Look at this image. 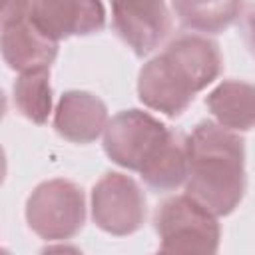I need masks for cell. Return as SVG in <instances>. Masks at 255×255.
Masks as SVG:
<instances>
[{"instance_id": "7c38bea8", "label": "cell", "mask_w": 255, "mask_h": 255, "mask_svg": "<svg viewBox=\"0 0 255 255\" xmlns=\"http://www.w3.org/2000/svg\"><path fill=\"white\" fill-rule=\"evenodd\" d=\"M243 0H171L177 22L199 34H219L241 16Z\"/></svg>"}, {"instance_id": "52a82bcc", "label": "cell", "mask_w": 255, "mask_h": 255, "mask_svg": "<svg viewBox=\"0 0 255 255\" xmlns=\"http://www.w3.org/2000/svg\"><path fill=\"white\" fill-rule=\"evenodd\" d=\"M110 4L112 28L135 56H147L167 38L171 16L165 0H110Z\"/></svg>"}, {"instance_id": "8fae6325", "label": "cell", "mask_w": 255, "mask_h": 255, "mask_svg": "<svg viewBox=\"0 0 255 255\" xmlns=\"http://www.w3.org/2000/svg\"><path fill=\"white\" fill-rule=\"evenodd\" d=\"M205 106L217 124L233 131L255 128V84L223 80L205 98Z\"/></svg>"}, {"instance_id": "4fadbf2b", "label": "cell", "mask_w": 255, "mask_h": 255, "mask_svg": "<svg viewBox=\"0 0 255 255\" xmlns=\"http://www.w3.org/2000/svg\"><path fill=\"white\" fill-rule=\"evenodd\" d=\"M16 110L32 124H46L52 114V84L50 68L20 72L12 86Z\"/></svg>"}, {"instance_id": "9c48e42d", "label": "cell", "mask_w": 255, "mask_h": 255, "mask_svg": "<svg viewBox=\"0 0 255 255\" xmlns=\"http://www.w3.org/2000/svg\"><path fill=\"white\" fill-rule=\"evenodd\" d=\"M110 122L104 100L86 90H68L54 110V129L72 143L96 141Z\"/></svg>"}, {"instance_id": "ba28073f", "label": "cell", "mask_w": 255, "mask_h": 255, "mask_svg": "<svg viewBox=\"0 0 255 255\" xmlns=\"http://www.w3.org/2000/svg\"><path fill=\"white\" fill-rule=\"evenodd\" d=\"M28 18L50 38L90 36L106 26L102 0H32Z\"/></svg>"}, {"instance_id": "5b68a950", "label": "cell", "mask_w": 255, "mask_h": 255, "mask_svg": "<svg viewBox=\"0 0 255 255\" xmlns=\"http://www.w3.org/2000/svg\"><path fill=\"white\" fill-rule=\"evenodd\" d=\"M26 223L44 241H66L86 223L84 189L70 179L42 181L26 199Z\"/></svg>"}, {"instance_id": "5bb4252c", "label": "cell", "mask_w": 255, "mask_h": 255, "mask_svg": "<svg viewBox=\"0 0 255 255\" xmlns=\"http://www.w3.org/2000/svg\"><path fill=\"white\" fill-rule=\"evenodd\" d=\"M32 8V0H2V24H12L28 18Z\"/></svg>"}, {"instance_id": "3957f363", "label": "cell", "mask_w": 255, "mask_h": 255, "mask_svg": "<svg viewBox=\"0 0 255 255\" xmlns=\"http://www.w3.org/2000/svg\"><path fill=\"white\" fill-rule=\"evenodd\" d=\"M185 193L217 217L233 213L247 191L245 141L239 131L203 120L185 135Z\"/></svg>"}, {"instance_id": "6da1fadb", "label": "cell", "mask_w": 255, "mask_h": 255, "mask_svg": "<svg viewBox=\"0 0 255 255\" xmlns=\"http://www.w3.org/2000/svg\"><path fill=\"white\" fill-rule=\"evenodd\" d=\"M102 135L106 155L116 165L137 171L149 189L163 193L185 183V137L149 112L124 110L108 122Z\"/></svg>"}, {"instance_id": "8992f818", "label": "cell", "mask_w": 255, "mask_h": 255, "mask_svg": "<svg viewBox=\"0 0 255 255\" xmlns=\"http://www.w3.org/2000/svg\"><path fill=\"white\" fill-rule=\"evenodd\" d=\"M145 193L141 185L120 171H108L92 187V219L102 231L126 237L145 221Z\"/></svg>"}, {"instance_id": "7a4b0ae2", "label": "cell", "mask_w": 255, "mask_h": 255, "mask_svg": "<svg viewBox=\"0 0 255 255\" xmlns=\"http://www.w3.org/2000/svg\"><path fill=\"white\" fill-rule=\"evenodd\" d=\"M221 70L223 56L215 40L205 34H181L141 66L137 98L145 108L177 118Z\"/></svg>"}, {"instance_id": "30bf717a", "label": "cell", "mask_w": 255, "mask_h": 255, "mask_svg": "<svg viewBox=\"0 0 255 255\" xmlns=\"http://www.w3.org/2000/svg\"><path fill=\"white\" fill-rule=\"evenodd\" d=\"M2 58L14 72L50 68L58 56V40L44 34L30 18L2 24Z\"/></svg>"}, {"instance_id": "9a60e30c", "label": "cell", "mask_w": 255, "mask_h": 255, "mask_svg": "<svg viewBox=\"0 0 255 255\" xmlns=\"http://www.w3.org/2000/svg\"><path fill=\"white\" fill-rule=\"evenodd\" d=\"M241 34H243V40L249 48V52L255 56V4H251L245 14H243V20H241Z\"/></svg>"}, {"instance_id": "277c9868", "label": "cell", "mask_w": 255, "mask_h": 255, "mask_svg": "<svg viewBox=\"0 0 255 255\" xmlns=\"http://www.w3.org/2000/svg\"><path fill=\"white\" fill-rule=\"evenodd\" d=\"M161 253H215L221 227L217 215L189 193L163 199L153 215Z\"/></svg>"}]
</instances>
